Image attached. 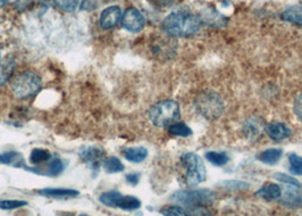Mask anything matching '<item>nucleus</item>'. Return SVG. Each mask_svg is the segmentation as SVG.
<instances>
[{
    "mask_svg": "<svg viewBox=\"0 0 302 216\" xmlns=\"http://www.w3.org/2000/svg\"><path fill=\"white\" fill-rule=\"evenodd\" d=\"M27 205L25 200H0V208L5 211L16 210Z\"/></svg>",
    "mask_w": 302,
    "mask_h": 216,
    "instance_id": "obj_27",
    "label": "nucleus"
},
{
    "mask_svg": "<svg viewBox=\"0 0 302 216\" xmlns=\"http://www.w3.org/2000/svg\"><path fill=\"white\" fill-rule=\"evenodd\" d=\"M290 163V172L296 174V176H302V157L291 154L289 156Z\"/></svg>",
    "mask_w": 302,
    "mask_h": 216,
    "instance_id": "obj_24",
    "label": "nucleus"
},
{
    "mask_svg": "<svg viewBox=\"0 0 302 216\" xmlns=\"http://www.w3.org/2000/svg\"><path fill=\"white\" fill-rule=\"evenodd\" d=\"M139 179H140V176L139 174H135V173L128 174V176H126V181H128L129 183H131L132 186H135V184H138Z\"/></svg>",
    "mask_w": 302,
    "mask_h": 216,
    "instance_id": "obj_34",
    "label": "nucleus"
},
{
    "mask_svg": "<svg viewBox=\"0 0 302 216\" xmlns=\"http://www.w3.org/2000/svg\"><path fill=\"white\" fill-rule=\"evenodd\" d=\"M63 171H64L63 160L59 159V158H56L50 163L49 171H48V172H49L51 176H59V174L63 172Z\"/></svg>",
    "mask_w": 302,
    "mask_h": 216,
    "instance_id": "obj_31",
    "label": "nucleus"
},
{
    "mask_svg": "<svg viewBox=\"0 0 302 216\" xmlns=\"http://www.w3.org/2000/svg\"><path fill=\"white\" fill-rule=\"evenodd\" d=\"M123 197V195L118 191H109V193L102 194L100 198V201L106 206H111V207H117V205L121 200V198Z\"/></svg>",
    "mask_w": 302,
    "mask_h": 216,
    "instance_id": "obj_18",
    "label": "nucleus"
},
{
    "mask_svg": "<svg viewBox=\"0 0 302 216\" xmlns=\"http://www.w3.org/2000/svg\"><path fill=\"white\" fill-rule=\"evenodd\" d=\"M282 19L286 22L302 26V6L294 5L286 8L282 13Z\"/></svg>",
    "mask_w": 302,
    "mask_h": 216,
    "instance_id": "obj_14",
    "label": "nucleus"
},
{
    "mask_svg": "<svg viewBox=\"0 0 302 216\" xmlns=\"http://www.w3.org/2000/svg\"><path fill=\"white\" fill-rule=\"evenodd\" d=\"M182 163L187 169L185 174V183L188 187L193 188L206 180L207 171H206L205 164L197 154L188 153L182 156Z\"/></svg>",
    "mask_w": 302,
    "mask_h": 216,
    "instance_id": "obj_5",
    "label": "nucleus"
},
{
    "mask_svg": "<svg viewBox=\"0 0 302 216\" xmlns=\"http://www.w3.org/2000/svg\"><path fill=\"white\" fill-rule=\"evenodd\" d=\"M140 206H141V203L138 198L131 196H123L117 205V207L123 211H135L140 208Z\"/></svg>",
    "mask_w": 302,
    "mask_h": 216,
    "instance_id": "obj_19",
    "label": "nucleus"
},
{
    "mask_svg": "<svg viewBox=\"0 0 302 216\" xmlns=\"http://www.w3.org/2000/svg\"><path fill=\"white\" fill-rule=\"evenodd\" d=\"M54 2L59 9L66 13H72L76 9L78 0H54Z\"/></svg>",
    "mask_w": 302,
    "mask_h": 216,
    "instance_id": "obj_26",
    "label": "nucleus"
},
{
    "mask_svg": "<svg viewBox=\"0 0 302 216\" xmlns=\"http://www.w3.org/2000/svg\"><path fill=\"white\" fill-rule=\"evenodd\" d=\"M41 194L48 197H56V198H64V197H74L77 196L78 191L71 190V189H60V188H48L41 191Z\"/></svg>",
    "mask_w": 302,
    "mask_h": 216,
    "instance_id": "obj_17",
    "label": "nucleus"
},
{
    "mask_svg": "<svg viewBox=\"0 0 302 216\" xmlns=\"http://www.w3.org/2000/svg\"><path fill=\"white\" fill-rule=\"evenodd\" d=\"M42 87L41 78L33 71H24L12 81V91L17 98L32 97Z\"/></svg>",
    "mask_w": 302,
    "mask_h": 216,
    "instance_id": "obj_3",
    "label": "nucleus"
},
{
    "mask_svg": "<svg viewBox=\"0 0 302 216\" xmlns=\"http://www.w3.org/2000/svg\"><path fill=\"white\" fill-rule=\"evenodd\" d=\"M274 177H275L277 181H280V182H282V183H286V184H289V186H296V187L301 188V184L299 183V181H298L297 179H294L293 177L287 176V174L275 173L274 174Z\"/></svg>",
    "mask_w": 302,
    "mask_h": 216,
    "instance_id": "obj_28",
    "label": "nucleus"
},
{
    "mask_svg": "<svg viewBox=\"0 0 302 216\" xmlns=\"http://www.w3.org/2000/svg\"><path fill=\"white\" fill-rule=\"evenodd\" d=\"M15 70V61L12 58H7L6 60H3L0 64V87L7 83V81L9 80L12 74Z\"/></svg>",
    "mask_w": 302,
    "mask_h": 216,
    "instance_id": "obj_16",
    "label": "nucleus"
},
{
    "mask_svg": "<svg viewBox=\"0 0 302 216\" xmlns=\"http://www.w3.org/2000/svg\"><path fill=\"white\" fill-rule=\"evenodd\" d=\"M300 187L291 186L286 188L282 198V204L287 207H299L302 206V193L299 190Z\"/></svg>",
    "mask_w": 302,
    "mask_h": 216,
    "instance_id": "obj_11",
    "label": "nucleus"
},
{
    "mask_svg": "<svg viewBox=\"0 0 302 216\" xmlns=\"http://www.w3.org/2000/svg\"><path fill=\"white\" fill-rule=\"evenodd\" d=\"M206 158L215 166H224L228 162V156L225 153L209 152L206 154Z\"/></svg>",
    "mask_w": 302,
    "mask_h": 216,
    "instance_id": "obj_22",
    "label": "nucleus"
},
{
    "mask_svg": "<svg viewBox=\"0 0 302 216\" xmlns=\"http://www.w3.org/2000/svg\"><path fill=\"white\" fill-rule=\"evenodd\" d=\"M157 1H159V2H163V3H166V2H168V1H170V0H157Z\"/></svg>",
    "mask_w": 302,
    "mask_h": 216,
    "instance_id": "obj_36",
    "label": "nucleus"
},
{
    "mask_svg": "<svg viewBox=\"0 0 302 216\" xmlns=\"http://www.w3.org/2000/svg\"><path fill=\"white\" fill-rule=\"evenodd\" d=\"M49 158L50 154L44 149H34L30 156V160L33 165H38V164L47 162Z\"/></svg>",
    "mask_w": 302,
    "mask_h": 216,
    "instance_id": "obj_23",
    "label": "nucleus"
},
{
    "mask_svg": "<svg viewBox=\"0 0 302 216\" xmlns=\"http://www.w3.org/2000/svg\"><path fill=\"white\" fill-rule=\"evenodd\" d=\"M188 210H184L180 206H166L161 210V214L164 215H176V216H182V215H189Z\"/></svg>",
    "mask_w": 302,
    "mask_h": 216,
    "instance_id": "obj_30",
    "label": "nucleus"
},
{
    "mask_svg": "<svg viewBox=\"0 0 302 216\" xmlns=\"http://www.w3.org/2000/svg\"><path fill=\"white\" fill-rule=\"evenodd\" d=\"M256 195L264 200L273 201L280 199L281 196H282V190H281L280 186H277V184L270 183L265 184L263 188H260V189L257 191Z\"/></svg>",
    "mask_w": 302,
    "mask_h": 216,
    "instance_id": "obj_12",
    "label": "nucleus"
},
{
    "mask_svg": "<svg viewBox=\"0 0 302 216\" xmlns=\"http://www.w3.org/2000/svg\"><path fill=\"white\" fill-rule=\"evenodd\" d=\"M19 158H20V156L15 152L0 154V163L7 164V165H13V164H16V160H19Z\"/></svg>",
    "mask_w": 302,
    "mask_h": 216,
    "instance_id": "obj_29",
    "label": "nucleus"
},
{
    "mask_svg": "<svg viewBox=\"0 0 302 216\" xmlns=\"http://www.w3.org/2000/svg\"><path fill=\"white\" fill-rule=\"evenodd\" d=\"M168 132H170V135L171 136H175V137H189L192 135V131L191 129L189 128V126L187 124H184V123H180V122H175L173 123V124L170 125V128H168Z\"/></svg>",
    "mask_w": 302,
    "mask_h": 216,
    "instance_id": "obj_20",
    "label": "nucleus"
},
{
    "mask_svg": "<svg viewBox=\"0 0 302 216\" xmlns=\"http://www.w3.org/2000/svg\"><path fill=\"white\" fill-rule=\"evenodd\" d=\"M283 155L282 149H277V148H272V149H267L265 152H263L258 156V159L260 162H263L264 164H268V165H274V164L279 162L281 159V157Z\"/></svg>",
    "mask_w": 302,
    "mask_h": 216,
    "instance_id": "obj_15",
    "label": "nucleus"
},
{
    "mask_svg": "<svg viewBox=\"0 0 302 216\" xmlns=\"http://www.w3.org/2000/svg\"><path fill=\"white\" fill-rule=\"evenodd\" d=\"M122 20V10L118 6H111L102 10L100 15V25L102 29H113Z\"/></svg>",
    "mask_w": 302,
    "mask_h": 216,
    "instance_id": "obj_8",
    "label": "nucleus"
},
{
    "mask_svg": "<svg viewBox=\"0 0 302 216\" xmlns=\"http://www.w3.org/2000/svg\"><path fill=\"white\" fill-rule=\"evenodd\" d=\"M201 23L204 22L209 26H224L226 24V19L222 14L217 12V9L214 7H208L201 10L200 15H199Z\"/></svg>",
    "mask_w": 302,
    "mask_h": 216,
    "instance_id": "obj_10",
    "label": "nucleus"
},
{
    "mask_svg": "<svg viewBox=\"0 0 302 216\" xmlns=\"http://www.w3.org/2000/svg\"><path fill=\"white\" fill-rule=\"evenodd\" d=\"M10 0H0V6H5L6 3H8Z\"/></svg>",
    "mask_w": 302,
    "mask_h": 216,
    "instance_id": "obj_35",
    "label": "nucleus"
},
{
    "mask_svg": "<svg viewBox=\"0 0 302 216\" xmlns=\"http://www.w3.org/2000/svg\"><path fill=\"white\" fill-rule=\"evenodd\" d=\"M98 2L97 0H82L80 8L81 10H85V12H91V10L97 9Z\"/></svg>",
    "mask_w": 302,
    "mask_h": 216,
    "instance_id": "obj_32",
    "label": "nucleus"
},
{
    "mask_svg": "<svg viewBox=\"0 0 302 216\" xmlns=\"http://www.w3.org/2000/svg\"><path fill=\"white\" fill-rule=\"evenodd\" d=\"M180 118V107L174 100H163L154 104L149 111V119L154 126H170Z\"/></svg>",
    "mask_w": 302,
    "mask_h": 216,
    "instance_id": "obj_2",
    "label": "nucleus"
},
{
    "mask_svg": "<svg viewBox=\"0 0 302 216\" xmlns=\"http://www.w3.org/2000/svg\"><path fill=\"white\" fill-rule=\"evenodd\" d=\"M201 20L198 15L189 12H175L163 20L161 27L170 37H191L200 29Z\"/></svg>",
    "mask_w": 302,
    "mask_h": 216,
    "instance_id": "obj_1",
    "label": "nucleus"
},
{
    "mask_svg": "<svg viewBox=\"0 0 302 216\" xmlns=\"http://www.w3.org/2000/svg\"><path fill=\"white\" fill-rule=\"evenodd\" d=\"M170 199L188 207H202L214 203L216 195L208 189L184 190L175 193Z\"/></svg>",
    "mask_w": 302,
    "mask_h": 216,
    "instance_id": "obj_6",
    "label": "nucleus"
},
{
    "mask_svg": "<svg viewBox=\"0 0 302 216\" xmlns=\"http://www.w3.org/2000/svg\"><path fill=\"white\" fill-rule=\"evenodd\" d=\"M294 113L302 122V94L298 96L296 101H294Z\"/></svg>",
    "mask_w": 302,
    "mask_h": 216,
    "instance_id": "obj_33",
    "label": "nucleus"
},
{
    "mask_svg": "<svg viewBox=\"0 0 302 216\" xmlns=\"http://www.w3.org/2000/svg\"><path fill=\"white\" fill-rule=\"evenodd\" d=\"M265 132L267 133V136H268L270 139L276 142L283 141L284 139L289 138V137L292 135L291 129L287 128L285 124H283V123H280V122H274V123H270V124L268 125H266Z\"/></svg>",
    "mask_w": 302,
    "mask_h": 216,
    "instance_id": "obj_9",
    "label": "nucleus"
},
{
    "mask_svg": "<svg viewBox=\"0 0 302 216\" xmlns=\"http://www.w3.org/2000/svg\"><path fill=\"white\" fill-rule=\"evenodd\" d=\"M105 169L106 172L108 173H118L124 171V165H123L122 162L118 158H116V157H111V158H108L107 162H106Z\"/></svg>",
    "mask_w": 302,
    "mask_h": 216,
    "instance_id": "obj_25",
    "label": "nucleus"
},
{
    "mask_svg": "<svg viewBox=\"0 0 302 216\" xmlns=\"http://www.w3.org/2000/svg\"><path fill=\"white\" fill-rule=\"evenodd\" d=\"M122 25L132 33H138L146 25V19L136 8H129L122 17Z\"/></svg>",
    "mask_w": 302,
    "mask_h": 216,
    "instance_id": "obj_7",
    "label": "nucleus"
},
{
    "mask_svg": "<svg viewBox=\"0 0 302 216\" xmlns=\"http://www.w3.org/2000/svg\"><path fill=\"white\" fill-rule=\"evenodd\" d=\"M195 107L198 112L209 121L218 118L224 112V102L221 96L215 91H204L198 96L195 100Z\"/></svg>",
    "mask_w": 302,
    "mask_h": 216,
    "instance_id": "obj_4",
    "label": "nucleus"
},
{
    "mask_svg": "<svg viewBox=\"0 0 302 216\" xmlns=\"http://www.w3.org/2000/svg\"><path fill=\"white\" fill-rule=\"evenodd\" d=\"M82 157L84 160H87L90 164H94L92 166H98L97 164L100 163L102 157V150L99 148H88L82 153Z\"/></svg>",
    "mask_w": 302,
    "mask_h": 216,
    "instance_id": "obj_21",
    "label": "nucleus"
},
{
    "mask_svg": "<svg viewBox=\"0 0 302 216\" xmlns=\"http://www.w3.org/2000/svg\"><path fill=\"white\" fill-rule=\"evenodd\" d=\"M124 157L132 163H141L148 156V150L145 147H133L123 150Z\"/></svg>",
    "mask_w": 302,
    "mask_h": 216,
    "instance_id": "obj_13",
    "label": "nucleus"
}]
</instances>
